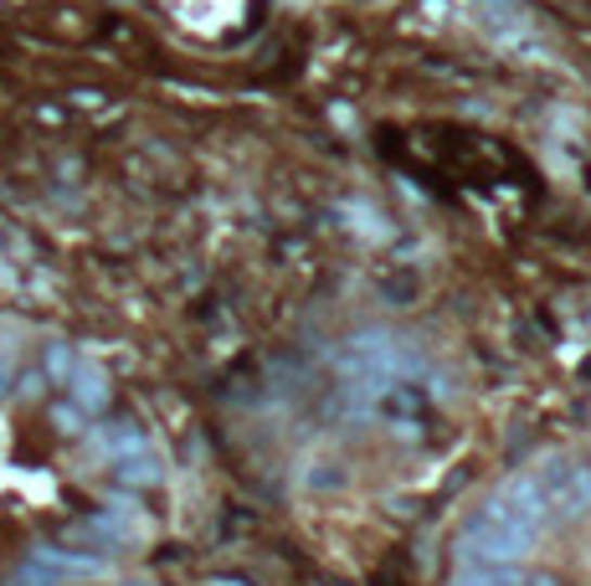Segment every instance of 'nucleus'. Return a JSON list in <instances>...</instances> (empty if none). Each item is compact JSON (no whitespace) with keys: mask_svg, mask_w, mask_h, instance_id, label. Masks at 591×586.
<instances>
[{"mask_svg":"<svg viewBox=\"0 0 591 586\" xmlns=\"http://www.w3.org/2000/svg\"><path fill=\"white\" fill-rule=\"evenodd\" d=\"M103 396H108V391H103V375L99 371H82L78 375V402H82V407H103Z\"/></svg>","mask_w":591,"mask_h":586,"instance_id":"1","label":"nucleus"},{"mask_svg":"<svg viewBox=\"0 0 591 586\" xmlns=\"http://www.w3.org/2000/svg\"><path fill=\"white\" fill-rule=\"evenodd\" d=\"M67 371H73V355H67V345H52V351H47V375H52V381H62Z\"/></svg>","mask_w":591,"mask_h":586,"instance_id":"2","label":"nucleus"},{"mask_svg":"<svg viewBox=\"0 0 591 586\" xmlns=\"http://www.w3.org/2000/svg\"><path fill=\"white\" fill-rule=\"evenodd\" d=\"M37 391H41V375L26 371V375H21V396H37Z\"/></svg>","mask_w":591,"mask_h":586,"instance_id":"3","label":"nucleus"}]
</instances>
